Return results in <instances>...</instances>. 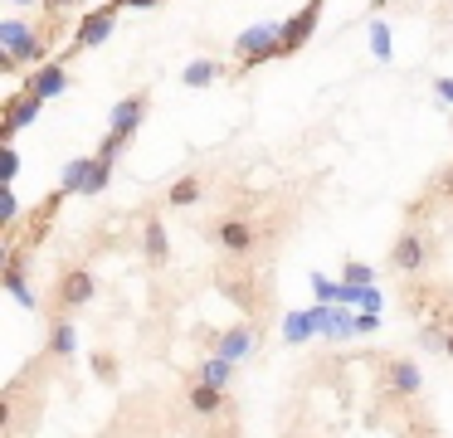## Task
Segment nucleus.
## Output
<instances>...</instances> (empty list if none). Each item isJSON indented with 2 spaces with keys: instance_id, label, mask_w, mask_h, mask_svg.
Masks as SVG:
<instances>
[{
  "instance_id": "2eb2a0df",
  "label": "nucleus",
  "mask_w": 453,
  "mask_h": 438,
  "mask_svg": "<svg viewBox=\"0 0 453 438\" xmlns=\"http://www.w3.org/2000/svg\"><path fill=\"white\" fill-rule=\"evenodd\" d=\"M44 356H50V360H73V356H79V331H73V321L64 317V311H54V321H50Z\"/></svg>"
},
{
  "instance_id": "7c9ffc66",
  "label": "nucleus",
  "mask_w": 453,
  "mask_h": 438,
  "mask_svg": "<svg viewBox=\"0 0 453 438\" xmlns=\"http://www.w3.org/2000/svg\"><path fill=\"white\" fill-rule=\"evenodd\" d=\"M443 356H449V360H453V331H449V341H443Z\"/></svg>"
},
{
  "instance_id": "f3484780",
  "label": "nucleus",
  "mask_w": 453,
  "mask_h": 438,
  "mask_svg": "<svg viewBox=\"0 0 453 438\" xmlns=\"http://www.w3.org/2000/svg\"><path fill=\"white\" fill-rule=\"evenodd\" d=\"M186 404H190V414H196V419H215V414H225V409H229V395H225V389H215V385H205V380H190Z\"/></svg>"
},
{
  "instance_id": "f8f14e48",
  "label": "nucleus",
  "mask_w": 453,
  "mask_h": 438,
  "mask_svg": "<svg viewBox=\"0 0 453 438\" xmlns=\"http://www.w3.org/2000/svg\"><path fill=\"white\" fill-rule=\"evenodd\" d=\"M317 19H322V0H312L307 10H297L293 19H283V39H278V58L297 54V49L307 44V35L317 29Z\"/></svg>"
},
{
  "instance_id": "20e7f679",
  "label": "nucleus",
  "mask_w": 453,
  "mask_h": 438,
  "mask_svg": "<svg viewBox=\"0 0 453 438\" xmlns=\"http://www.w3.org/2000/svg\"><path fill=\"white\" fill-rule=\"evenodd\" d=\"M278 39H283V19H258L244 35L234 39V73H249L254 64L278 54Z\"/></svg>"
},
{
  "instance_id": "9b49d317",
  "label": "nucleus",
  "mask_w": 453,
  "mask_h": 438,
  "mask_svg": "<svg viewBox=\"0 0 453 438\" xmlns=\"http://www.w3.org/2000/svg\"><path fill=\"white\" fill-rule=\"evenodd\" d=\"M142 117H147V93H127L118 107H112V127H108V136H112L118 146H127L132 136H137Z\"/></svg>"
},
{
  "instance_id": "5701e85b",
  "label": "nucleus",
  "mask_w": 453,
  "mask_h": 438,
  "mask_svg": "<svg viewBox=\"0 0 453 438\" xmlns=\"http://www.w3.org/2000/svg\"><path fill=\"white\" fill-rule=\"evenodd\" d=\"M88 165H93V156H73V161L64 165V175H59V190H64V195H83V181H88Z\"/></svg>"
},
{
  "instance_id": "423d86ee",
  "label": "nucleus",
  "mask_w": 453,
  "mask_h": 438,
  "mask_svg": "<svg viewBox=\"0 0 453 438\" xmlns=\"http://www.w3.org/2000/svg\"><path fill=\"white\" fill-rule=\"evenodd\" d=\"M93 297H98V278H93L88 268H64L59 282H54V292H50V307L64 311V317H73V311H83Z\"/></svg>"
},
{
  "instance_id": "dca6fc26",
  "label": "nucleus",
  "mask_w": 453,
  "mask_h": 438,
  "mask_svg": "<svg viewBox=\"0 0 453 438\" xmlns=\"http://www.w3.org/2000/svg\"><path fill=\"white\" fill-rule=\"evenodd\" d=\"M142 258L157 263V268H166V263H171V234H166V224H161L157 214L142 219Z\"/></svg>"
},
{
  "instance_id": "0eeeda50",
  "label": "nucleus",
  "mask_w": 453,
  "mask_h": 438,
  "mask_svg": "<svg viewBox=\"0 0 453 438\" xmlns=\"http://www.w3.org/2000/svg\"><path fill=\"white\" fill-rule=\"evenodd\" d=\"M118 10H122V0H108V5H98V10H88V15L79 19V29H73V54H83V49H98L103 39L112 35V25H118Z\"/></svg>"
},
{
  "instance_id": "cd10ccee",
  "label": "nucleus",
  "mask_w": 453,
  "mask_h": 438,
  "mask_svg": "<svg viewBox=\"0 0 453 438\" xmlns=\"http://www.w3.org/2000/svg\"><path fill=\"white\" fill-rule=\"evenodd\" d=\"M434 88H439V97H443V103H453V78H439Z\"/></svg>"
},
{
  "instance_id": "6ab92c4d",
  "label": "nucleus",
  "mask_w": 453,
  "mask_h": 438,
  "mask_svg": "<svg viewBox=\"0 0 453 438\" xmlns=\"http://www.w3.org/2000/svg\"><path fill=\"white\" fill-rule=\"evenodd\" d=\"M200 200H205V175H196V171L180 175V181L166 190V204H171V210H190V204H200Z\"/></svg>"
},
{
  "instance_id": "c756f323",
  "label": "nucleus",
  "mask_w": 453,
  "mask_h": 438,
  "mask_svg": "<svg viewBox=\"0 0 453 438\" xmlns=\"http://www.w3.org/2000/svg\"><path fill=\"white\" fill-rule=\"evenodd\" d=\"M11 5H15V10H30V5H40V10H44V0H11Z\"/></svg>"
},
{
  "instance_id": "a211bd4d",
  "label": "nucleus",
  "mask_w": 453,
  "mask_h": 438,
  "mask_svg": "<svg viewBox=\"0 0 453 438\" xmlns=\"http://www.w3.org/2000/svg\"><path fill=\"white\" fill-rule=\"evenodd\" d=\"M219 292H225L244 317L258 311V292H254V278H249V273H219Z\"/></svg>"
},
{
  "instance_id": "f257e3e1",
  "label": "nucleus",
  "mask_w": 453,
  "mask_h": 438,
  "mask_svg": "<svg viewBox=\"0 0 453 438\" xmlns=\"http://www.w3.org/2000/svg\"><path fill=\"white\" fill-rule=\"evenodd\" d=\"M64 35V19H25V15H11L0 19V73H20V68H40L50 64L54 44Z\"/></svg>"
},
{
  "instance_id": "4468645a",
  "label": "nucleus",
  "mask_w": 453,
  "mask_h": 438,
  "mask_svg": "<svg viewBox=\"0 0 453 438\" xmlns=\"http://www.w3.org/2000/svg\"><path fill=\"white\" fill-rule=\"evenodd\" d=\"M40 107H44V103H40L35 93H25V88L5 97V117H0V132H5V142H11V136L20 132V127H30L35 117H40Z\"/></svg>"
},
{
  "instance_id": "ddd939ff",
  "label": "nucleus",
  "mask_w": 453,
  "mask_h": 438,
  "mask_svg": "<svg viewBox=\"0 0 453 438\" xmlns=\"http://www.w3.org/2000/svg\"><path fill=\"white\" fill-rule=\"evenodd\" d=\"M64 88H69V68H64V58H50V64L30 68V78H25V93H35L40 103H50V97H59Z\"/></svg>"
},
{
  "instance_id": "bb28decb",
  "label": "nucleus",
  "mask_w": 453,
  "mask_h": 438,
  "mask_svg": "<svg viewBox=\"0 0 453 438\" xmlns=\"http://www.w3.org/2000/svg\"><path fill=\"white\" fill-rule=\"evenodd\" d=\"M0 219H5V229H15V224H20V200H15V195H5V204H0Z\"/></svg>"
},
{
  "instance_id": "a878e982",
  "label": "nucleus",
  "mask_w": 453,
  "mask_h": 438,
  "mask_svg": "<svg viewBox=\"0 0 453 438\" xmlns=\"http://www.w3.org/2000/svg\"><path fill=\"white\" fill-rule=\"evenodd\" d=\"M371 49H375V58H390V29L385 25H371Z\"/></svg>"
},
{
  "instance_id": "7ed1b4c3",
  "label": "nucleus",
  "mask_w": 453,
  "mask_h": 438,
  "mask_svg": "<svg viewBox=\"0 0 453 438\" xmlns=\"http://www.w3.org/2000/svg\"><path fill=\"white\" fill-rule=\"evenodd\" d=\"M419 395H424V370L410 356H380V399L414 404Z\"/></svg>"
},
{
  "instance_id": "6e6552de",
  "label": "nucleus",
  "mask_w": 453,
  "mask_h": 438,
  "mask_svg": "<svg viewBox=\"0 0 453 438\" xmlns=\"http://www.w3.org/2000/svg\"><path fill=\"white\" fill-rule=\"evenodd\" d=\"M25 258H30V253H25L20 243H11V249H5V268H0V282H5V292H11V297L20 302L25 311H40V292H35L30 278H25Z\"/></svg>"
},
{
  "instance_id": "39448f33",
  "label": "nucleus",
  "mask_w": 453,
  "mask_h": 438,
  "mask_svg": "<svg viewBox=\"0 0 453 438\" xmlns=\"http://www.w3.org/2000/svg\"><path fill=\"white\" fill-rule=\"evenodd\" d=\"M434 258V239L419 229V224H404L400 239L390 243V273H400V278H419L424 268H429Z\"/></svg>"
},
{
  "instance_id": "412c9836",
  "label": "nucleus",
  "mask_w": 453,
  "mask_h": 438,
  "mask_svg": "<svg viewBox=\"0 0 453 438\" xmlns=\"http://www.w3.org/2000/svg\"><path fill=\"white\" fill-rule=\"evenodd\" d=\"M215 78H225V64H219V58H190V64L180 68V83L186 88H210Z\"/></svg>"
},
{
  "instance_id": "1a4fd4ad",
  "label": "nucleus",
  "mask_w": 453,
  "mask_h": 438,
  "mask_svg": "<svg viewBox=\"0 0 453 438\" xmlns=\"http://www.w3.org/2000/svg\"><path fill=\"white\" fill-rule=\"evenodd\" d=\"M326 321H332V307H326V302L303 307V311H288L283 317V341L288 346H307L312 336H326Z\"/></svg>"
},
{
  "instance_id": "f03ea898",
  "label": "nucleus",
  "mask_w": 453,
  "mask_h": 438,
  "mask_svg": "<svg viewBox=\"0 0 453 438\" xmlns=\"http://www.w3.org/2000/svg\"><path fill=\"white\" fill-rule=\"evenodd\" d=\"M210 243H215L219 253H229L234 263H244V258H254V249L264 243V234H258V224L249 219V214H219L215 224H210Z\"/></svg>"
},
{
  "instance_id": "b1692460",
  "label": "nucleus",
  "mask_w": 453,
  "mask_h": 438,
  "mask_svg": "<svg viewBox=\"0 0 453 438\" xmlns=\"http://www.w3.org/2000/svg\"><path fill=\"white\" fill-rule=\"evenodd\" d=\"M342 282H346V288H371L375 268H371V263H361V258H346L342 263Z\"/></svg>"
},
{
  "instance_id": "aec40b11",
  "label": "nucleus",
  "mask_w": 453,
  "mask_h": 438,
  "mask_svg": "<svg viewBox=\"0 0 453 438\" xmlns=\"http://www.w3.org/2000/svg\"><path fill=\"white\" fill-rule=\"evenodd\" d=\"M234 360H225V356H215L210 350L205 360H196V380H205V385H215V389H229V380H234Z\"/></svg>"
},
{
  "instance_id": "4be33fe9",
  "label": "nucleus",
  "mask_w": 453,
  "mask_h": 438,
  "mask_svg": "<svg viewBox=\"0 0 453 438\" xmlns=\"http://www.w3.org/2000/svg\"><path fill=\"white\" fill-rule=\"evenodd\" d=\"M346 336H361V311L332 307V321H326V341H346Z\"/></svg>"
},
{
  "instance_id": "393cba45",
  "label": "nucleus",
  "mask_w": 453,
  "mask_h": 438,
  "mask_svg": "<svg viewBox=\"0 0 453 438\" xmlns=\"http://www.w3.org/2000/svg\"><path fill=\"white\" fill-rule=\"evenodd\" d=\"M79 5H83V0H44V15H50V19H69Z\"/></svg>"
},
{
  "instance_id": "9d476101",
  "label": "nucleus",
  "mask_w": 453,
  "mask_h": 438,
  "mask_svg": "<svg viewBox=\"0 0 453 438\" xmlns=\"http://www.w3.org/2000/svg\"><path fill=\"white\" fill-rule=\"evenodd\" d=\"M210 350L239 365V360H249L258 350V327H254V321H234V327H225V331L210 336Z\"/></svg>"
},
{
  "instance_id": "c85d7f7f",
  "label": "nucleus",
  "mask_w": 453,
  "mask_h": 438,
  "mask_svg": "<svg viewBox=\"0 0 453 438\" xmlns=\"http://www.w3.org/2000/svg\"><path fill=\"white\" fill-rule=\"evenodd\" d=\"M147 5H161V0H122V10H147Z\"/></svg>"
}]
</instances>
